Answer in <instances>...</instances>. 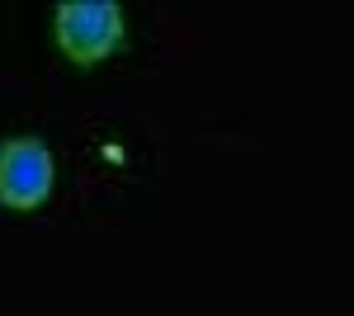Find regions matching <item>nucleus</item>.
<instances>
[{
    "label": "nucleus",
    "instance_id": "f257e3e1",
    "mask_svg": "<svg viewBox=\"0 0 354 316\" xmlns=\"http://www.w3.org/2000/svg\"><path fill=\"white\" fill-rule=\"evenodd\" d=\"M57 43L76 66H95L123 43V10L113 0H62Z\"/></svg>",
    "mask_w": 354,
    "mask_h": 316
},
{
    "label": "nucleus",
    "instance_id": "f03ea898",
    "mask_svg": "<svg viewBox=\"0 0 354 316\" xmlns=\"http://www.w3.org/2000/svg\"><path fill=\"white\" fill-rule=\"evenodd\" d=\"M53 194V151L38 137H15L0 147V203L15 212L38 208Z\"/></svg>",
    "mask_w": 354,
    "mask_h": 316
}]
</instances>
